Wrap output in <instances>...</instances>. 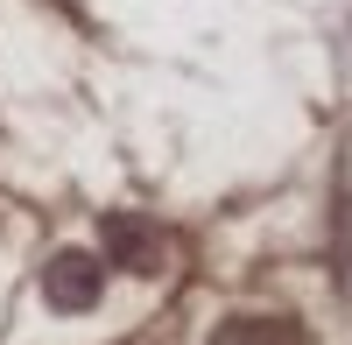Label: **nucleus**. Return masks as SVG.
Masks as SVG:
<instances>
[{"label": "nucleus", "instance_id": "f257e3e1", "mask_svg": "<svg viewBox=\"0 0 352 345\" xmlns=\"http://www.w3.org/2000/svg\"><path fill=\"white\" fill-rule=\"evenodd\" d=\"M99 240H106V261H113V268H127V275H162V268H169L162 233H155L148 219H134V212H106Z\"/></svg>", "mask_w": 352, "mask_h": 345}, {"label": "nucleus", "instance_id": "f03ea898", "mask_svg": "<svg viewBox=\"0 0 352 345\" xmlns=\"http://www.w3.org/2000/svg\"><path fill=\"white\" fill-rule=\"evenodd\" d=\"M99 282H106V268L92 261V254H56V261L43 268V296H50V310H92Z\"/></svg>", "mask_w": 352, "mask_h": 345}, {"label": "nucleus", "instance_id": "7ed1b4c3", "mask_svg": "<svg viewBox=\"0 0 352 345\" xmlns=\"http://www.w3.org/2000/svg\"><path fill=\"white\" fill-rule=\"evenodd\" d=\"M212 345H303V338L289 318H232V324H219Z\"/></svg>", "mask_w": 352, "mask_h": 345}]
</instances>
